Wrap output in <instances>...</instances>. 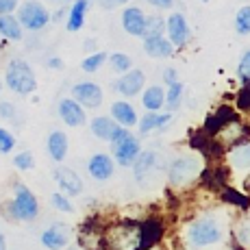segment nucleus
Segmentation results:
<instances>
[{
    "label": "nucleus",
    "mask_w": 250,
    "mask_h": 250,
    "mask_svg": "<svg viewBox=\"0 0 250 250\" xmlns=\"http://www.w3.org/2000/svg\"><path fill=\"white\" fill-rule=\"evenodd\" d=\"M4 81H7L9 89L16 91V94H20V96H28V94H33V91L37 89L35 74H33L31 65H28L26 61H22V59H13L11 63H9Z\"/></svg>",
    "instance_id": "1"
},
{
    "label": "nucleus",
    "mask_w": 250,
    "mask_h": 250,
    "mask_svg": "<svg viewBox=\"0 0 250 250\" xmlns=\"http://www.w3.org/2000/svg\"><path fill=\"white\" fill-rule=\"evenodd\" d=\"M187 239H189L191 246H196V248L213 246V244H218L220 239H222V227H220L213 218L196 220V222L189 224V229H187Z\"/></svg>",
    "instance_id": "2"
},
{
    "label": "nucleus",
    "mask_w": 250,
    "mask_h": 250,
    "mask_svg": "<svg viewBox=\"0 0 250 250\" xmlns=\"http://www.w3.org/2000/svg\"><path fill=\"white\" fill-rule=\"evenodd\" d=\"M200 174V159L196 155H187V157H179V159L172 161L170 170H167V176H170V183L174 187L187 185Z\"/></svg>",
    "instance_id": "3"
},
{
    "label": "nucleus",
    "mask_w": 250,
    "mask_h": 250,
    "mask_svg": "<svg viewBox=\"0 0 250 250\" xmlns=\"http://www.w3.org/2000/svg\"><path fill=\"white\" fill-rule=\"evenodd\" d=\"M18 22L20 26L28 31H42L48 22H50V13L42 2L37 0H26L20 9H18Z\"/></svg>",
    "instance_id": "4"
},
{
    "label": "nucleus",
    "mask_w": 250,
    "mask_h": 250,
    "mask_svg": "<svg viewBox=\"0 0 250 250\" xmlns=\"http://www.w3.org/2000/svg\"><path fill=\"white\" fill-rule=\"evenodd\" d=\"M111 150H113V157L120 166H133V161L137 159V155L142 152V146H139V139L133 137L131 133L124 128L122 135H118L111 142Z\"/></svg>",
    "instance_id": "5"
},
{
    "label": "nucleus",
    "mask_w": 250,
    "mask_h": 250,
    "mask_svg": "<svg viewBox=\"0 0 250 250\" xmlns=\"http://www.w3.org/2000/svg\"><path fill=\"white\" fill-rule=\"evenodd\" d=\"M11 213L13 218L18 220H35L37 213H40V205H37V198L31 194V189H26L24 185H18L16 187V198L11 203Z\"/></svg>",
    "instance_id": "6"
},
{
    "label": "nucleus",
    "mask_w": 250,
    "mask_h": 250,
    "mask_svg": "<svg viewBox=\"0 0 250 250\" xmlns=\"http://www.w3.org/2000/svg\"><path fill=\"white\" fill-rule=\"evenodd\" d=\"M72 98L81 104V107H89V109H96L103 104V89L98 87L96 83H79L72 87Z\"/></svg>",
    "instance_id": "7"
},
{
    "label": "nucleus",
    "mask_w": 250,
    "mask_h": 250,
    "mask_svg": "<svg viewBox=\"0 0 250 250\" xmlns=\"http://www.w3.org/2000/svg\"><path fill=\"white\" fill-rule=\"evenodd\" d=\"M166 28H167V40L172 42V46L183 48L191 37L189 24H187L183 13H172V16L167 18V22H166Z\"/></svg>",
    "instance_id": "8"
},
{
    "label": "nucleus",
    "mask_w": 250,
    "mask_h": 250,
    "mask_svg": "<svg viewBox=\"0 0 250 250\" xmlns=\"http://www.w3.org/2000/svg\"><path fill=\"white\" fill-rule=\"evenodd\" d=\"M237 120H239V118H237V113H235V109H230V107H220L213 115H209V118H207L203 131L207 133V135L213 137L215 133H220L224 126H229V124L237 122Z\"/></svg>",
    "instance_id": "9"
},
{
    "label": "nucleus",
    "mask_w": 250,
    "mask_h": 250,
    "mask_svg": "<svg viewBox=\"0 0 250 250\" xmlns=\"http://www.w3.org/2000/svg\"><path fill=\"white\" fill-rule=\"evenodd\" d=\"M144 83H146V76H144L142 70H128V72H124L122 79L115 83V89L122 96L131 98V96H137L139 91H142Z\"/></svg>",
    "instance_id": "10"
},
{
    "label": "nucleus",
    "mask_w": 250,
    "mask_h": 250,
    "mask_svg": "<svg viewBox=\"0 0 250 250\" xmlns=\"http://www.w3.org/2000/svg\"><path fill=\"white\" fill-rule=\"evenodd\" d=\"M68 242H70V230L65 224H52L50 229H46L42 233V244L48 250H61L68 246Z\"/></svg>",
    "instance_id": "11"
},
{
    "label": "nucleus",
    "mask_w": 250,
    "mask_h": 250,
    "mask_svg": "<svg viewBox=\"0 0 250 250\" xmlns=\"http://www.w3.org/2000/svg\"><path fill=\"white\" fill-rule=\"evenodd\" d=\"M59 115L68 126H83L85 124V109L74 98H63L59 103Z\"/></svg>",
    "instance_id": "12"
},
{
    "label": "nucleus",
    "mask_w": 250,
    "mask_h": 250,
    "mask_svg": "<svg viewBox=\"0 0 250 250\" xmlns=\"http://www.w3.org/2000/svg\"><path fill=\"white\" fill-rule=\"evenodd\" d=\"M55 181L59 183V187L65 191L68 196H79L83 191V181L70 167H57L55 170Z\"/></svg>",
    "instance_id": "13"
},
{
    "label": "nucleus",
    "mask_w": 250,
    "mask_h": 250,
    "mask_svg": "<svg viewBox=\"0 0 250 250\" xmlns=\"http://www.w3.org/2000/svg\"><path fill=\"white\" fill-rule=\"evenodd\" d=\"M87 170L91 174V179L96 181H107L113 176V159L109 155H94L87 163Z\"/></svg>",
    "instance_id": "14"
},
{
    "label": "nucleus",
    "mask_w": 250,
    "mask_h": 250,
    "mask_svg": "<svg viewBox=\"0 0 250 250\" xmlns=\"http://www.w3.org/2000/svg\"><path fill=\"white\" fill-rule=\"evenodd\" d=\"M144 24H146V16H144V11L139 7H128L126 11L122 13V26L128 35L142 37Z\"/></svg>",
    "instance_id": "15"
},
{
    "label": "nucleus",
    "mask_w": 250,
    "mask_h": 250,
    "mask_svg": "<svg viewBox=\"0 0 250 250\" xmlns=\"http://www.w3.org/2000/svg\"><path fill=\"white\" fill-rule=\"evenodd\" d=\"M144 50H146L148 57H155V59H167V57L174 55V46H172V42L166 40L163 35L144 40Z\"/></svg>",
    "instance_id": "16"
},
{
    "label": "nucleus",
    "mask_w": 250,
    "mask_h": 250,
    "mask_svg": "<svg viewBox=\"0 0 250 250\" xmlns=\"http://www.w3.org/2000/svg\"><path fill=\"white\" fill-rule=\"evenodd\" d=\"M111 115H113L115 122H118L120 126H124V128L135 126V124L139 122V120H137V113H135V109H133L128 103H124V100H120V103H113V107H111Z\"/></svg>",
    "instance_id": "17"
},
{
    "label": "nucleus",
    "mask_w": 250,
    "mask_h": 250,
    "mask_svg": "<svg viewBox=\"0 0 250 250\" xmlns=\"http://www.w3.org/2000/svg\"><path fill=\"white\" fill-rule=\"evenodd\" d=\"M89 4H91V0H74V4H72V9H70V16H68V24H65L70 33H76L83 28L85 13H87Z\"/></svg>",
    "instance_id": "18"
},
{
    "label": "nucleus",
    "mask_w": 250,
    "mask_h": 250,
    "mask_svg": "<svg viewBox=\"0 0 250 250\" xmlns=\"http://www.w3.org/2000/svg\"><path fill=\"white\" fill-rule=\"evenodd\" d=\"M48 152L55 161H63L68 155V137L61 131H52L48 137Z\"/></svg>",
    "instance_id": "19"
},
{
    "label": "nucleus",
    "mask_w": 250,
    "mask_h": 250,
    "mask_svg": "<svg viewBox=\"0 0 250 250\" xmlns=\"http://www.w3.org/2000/svg\"><path fill=\"white\" fill-rule=\"evenodd\" d=\"M133 166H135V179L144 183V179L148 174H152V170L157 167V155L155 152H139L137 159L133 161Z\"/></svg>",
    "instance_id": "20"
},
{
    "label": "nucleus",
    "mask_w": 250,
    "mask_h": 250,
    "mask_svg": "<svg viewBox=\"0 0 250 250\" xmlns=\"http://www.w3.org/2000/svg\"><path fill=\"white\" fill-rule=\"evenodd\" d=\"M161 237V224L159 222H144L139 229V250H148L155 246V242Z\"/></svg>",
    "instance_id": "21"
},
{
    "label": "nucleus",
    "mask_w": 250,
    "mask_h": 250,
    "mask_svg": "<svg viewBox=\"0 0 250 250\" xmlns=\"http://www.w3.org/2000/svg\"><path fill=\"white\" fill-rule=\"evenodd\" d=\"M0 35H2L4 40L20 42L22 40V26H20V22H18V18L9 16V13L0 16Z\"/></svg>",
    "instance_id": "22"
},
{
    "label": "nucleus",
    "mask_w": 250,
    "mask_h": 250,
    "mask_svg": "<svg viewBox=\"0 0 250 250\" xmlns=\"http://www.w3.org/2000/svg\"><path fill=\"white\" fill-rule=\"evenodd\" d=\"M142 104L148 109V111H159V109L166 104V91L159 85H150L146 91H144Z\"/></svg>",
    "instance_id": "23"
},
{
    "label": "nucleus",
    "mask_w": 250,
    "mask_h": 250,
    "mask_svg": "<svg viewBox=\"0 0 250 250\" xmlns=\"http://www.w3.org/2000/svg\"><path fill=\"white\" fill-rule=\"evenodd\" d=\"M120 124L115 122V120H109V118H96L91 120V133H94L98 139H104V142H111L115 128H118Z\"/></svg>",
    "instance_id": "24"
},
{
    "label": "nucleus",
    "mask_w": 250,
    "mask_h": 250,
    "mask_svg": "<svg viewBox=\"0 0 250 250\" xmlns=\"http://www.w3.org/2000/svg\"><path fill=\"white\" fill-rule=\"evenodd\" d=\"M172 120L170 113H157V111H150L148 115H144V120L139 122V131L142 133H150L155 131V128H163L167 126Z\"/></svg>",
    "instance_id": "25"
},
{
    "label": "nucleus",
    "mask_w": 250,
    "mask_h": 250,
    "mask_svg": "<svg viewBox=\"0 0 250 250\" xmlns=\"http://www.w3.org/2000/svg\"><path fill=\"white\" fill-rule=\"evenodd\" d=\"M230 166L235 170H250V144H242L230 150Z\"/></svg>",
    "instance_id": "26"
},
{
    "label": "nucleus",
    "mask_w": 250,
    "mask_h": 250,
    "mask_svg": "<svg viewBox=\"0 0 250 250\" xmlns=\"http://www.w3.org/2000/svg\"><path fill=\"white\" fill-rule=\"evenodd\" d=\"M163 31H166V20L161 16H150V18H146L142 37L144 40H148V37H161Z\"/></svg>",
    "instance_id": "27"
},
{
    "label": "nucleus",
    "mask_w": 250,
    "mask_h": 250,
    "mask_svg": "<svg viewBox=\"0 0 250 250\" xmlns=\"http://www.w3.org/2000/svg\"><path fill=\"white\" fill-rule=\"evenodd\" d=\"M235 26H237V33L239 35H248L250 33V4L242 7L235 16Z\"/></svg>",
    "instance_id": "28"
},
{
    "label": "nucleus",
    "mask_w": 250,
    "mask_h": 250,
    "mask_svg": "<svg viewBox=\"0 0 250 250\" xmlns=\"http://www.w3.org/2000/svg\"><path fill=\"white\" fill-rule=\"evenodd\" d=\"M109 63H111V68L115 72H120V74H124V72L131 70V57L128 55H122V52H113L111 57H107Z\"/></svg>",
    "instance_id": "29"
},
{
    "label": "nucleus",
    "mask_w": 250,
    "mask_h": 250,
    "mask_svg": "<svg viewBox=\"0 0 250 250\" xmlns=\"http://www.w3.org/2000/svg\"><path fill=\"white\" fill-rule=\"evenodd\" d=\"M181 96H183V85L179 81H174V83H170V91H167V96H166V104L170 109H176L181 103Z\"/></svg>",
    "instance_id": "30"
},
{
    "label": "nucleus",
    "mask_w": 250,
    "mask_h": 250,
    "mask_svg": "<svg viewBox=\"0 0 250 250\" xmlns=\"http://www.w3.org/2000/svg\"><path fill=\"white\" fill-rule=\"evenodd\" d=\"M222 198L227 200V203H233V205L242 207V209H248V205H250V198H248V196H242V194H239V191L229 189V187H224V194H222Z\"/></svg>",
    "instance_id": "31"
},
{
    "label": "nucleus",
    "mask_w": 250,
    "mask_h": 250,
    "mask_svg": "<svg viewBox=\"0 0 250 250\" xmlns=\"http://www.w3.org/2000/svg\"><path fill=\"white\" fill-rule=\"evenodd\" d=\"M107 57H109L107 52H94V55H89L87 59L83 61V70L85 72H96L104 61H107Z\"/></svg>",
    "instance_id": "32"
},
{
    "label": "nucleus",
    "mask_w": 250,
    "mask_h": 250,
    "mask_svg": "<svg viewBox=\"0 0 250 250\" xmlns=\"http://www.w3.org/2000/svg\"><path fill=\"white\" fill-rule=\"evenodd\" d=\"M13 146H16V137H13L7 128H0V152L7 155V152L13 150Z\"/></svg>",
    "instance_id": "33"
},
{
    "label": "nucleus",
    "mask_w": 250,
    "mask_h": 250,
    "mask_svg": "<svg viewBox=\"0 0 250 250\" xmlns=\"http://www.w3.org/2000/svg\"><path fill=\"white\" fill-rule=\"evenodd\" d=\"M242 89L237 91V107L239 109H250V79L242 81Z\"/></svg>",
    "instance_id": "34"
},
{
    "label": "nucleus",
    "mask_w": 250,
    "mask_h": 250,
    "mask_svg": "<svg viewBox=\"0 0 250 250\" xmlns=\"http://www.w3.org/2000/svg\"><path fill=\"white\" fill-rule=\"evenodd\" d=\"M13 166H16L18 170H31V167L35 166V159H33L31 152H20V155H16V159H13Z\"/></svg>",
    "instance_id": "35"
},
{
    "label": "nucleus",
    "mask_w": 250,
    "mask_h": 250,
    "mask_svg": "<svg viewBox=\"0 0 250 250\" xmlns=\"http://www.w3.org/2000/svg\"><path fill=\"white\" fill-rule=\"evenodd\" d=\"M52 205H55V209H59V211H63V213H72L74 211V207L70 205V200L65 198L63 194H52Z\"/></svg>",
    "instance_id": "36"
},
{
    "label": "nucleus",
    "mask_w": 250,
    "mask_h": 250,
    "mask_svg": "<svg viewBox=\"0 0 250 250\" xmlns=\"http://www.w3.org/2000/svg\"><path fill=\"white\" fill-rule=\"evenodd\" d=\"M239 76H242V81L250 79V50L244 52V57L239 59Z\"/></svg>",
    "instance_id": "37"
},
{
    "label": "nucleus",
    "mask_w": 250,
    "mask_h": 250,
    "mask_svg": "<svg viewBox=\"0 0 250 250\" xmlns=\"http://www.w3.org/2000/svg\"><path fill=\"white\" fill-rule=\"evenodd\" d=\"M0 115L7 120H16V109L11 103H0Z\"/></svg>",
    "instance_id": "38"
},
{
    "label": "nucleus",
    "mask_w": 250,
    "mask_h": 250,
    "mask_svg": "<svg viewBox=\"0 0 250 250\" xmlns=\"http://www.w3.org/2000/svg\"><path fill=\"white\" fill-rule=\"evenodd\" d=\"M18 7V0H0V16L4 13H13Z\"/></svg>",
    "instance_id": "39"
},
{
    "label": "nucleus",
    "mask_w": 250,
    "mask_h": 250,
    "mask_svg": "<svg viewBox=\"0 0 250 250\" xmlns=\"http://www.w3.org/2000/svg\"><path fill=\"white\" fill-rule=\"evenodd\" d=\"M148 2L157 9H170L172 4H174V0H148Z\"/></svg>",
    "instance_id": "40"
},
{
    "label": "nucleus",
    "mask_w": 250,
    "mask_h": 250,
    "mask_svg": "<svg viewBox=\"0 0 250 250\" xmlns=\"http://www.w3.org/2000/svg\"><path fill=\"white\" fill-rule=\"evenodd\" d=\"M98 2L103 4L104 9H115V7H120V4L128 2V0H98Z\"/></svg>",
    "instance_id": "41"
},
{
    "label": "nucleus",
    "mask_w": 250,
    "mask_h": 250,
    "mask_svg": "<svg viewBox=\"0 0 250 250\" xmlns=\"http://www.w3.org/2000/svg\"><path fill=\"white\" fill-rule=\"evenodd\" d=\"M48 68H52V70H61V68H63V61L57 59V57H52V59H48Z\"/></svg>",
    "instance_id": "42"
},
{
    "label": "nucleus",
    "mask_w": 250,
    "mask_h": 250,
    "mask_svg": "<svg viewBox=\"0 0 250 250\" xmlns=\"http://www.w3.org/2000/svg\"><path fill=\"white\" fill-rule=\"evenodd\" d=\"M163 79H166V83L167 85H170V83H174V81H179V79H176V72L174 70H166V74H163Z\"/></svg>",
    "instance_id": "43"
},
{
    "label": "nucleus",
    "mask_w": 250,
    "mask_h": 250,
    "mask_svg": "<svg viewBox=\"0 0 250 250\" xmlns=\"http://www.w3.org/2000/svg\"><path fill=\"white\" fill-rule=\"evenodd\" d=\"M0 250H7V242H4V235H2V230H0Z\"/></svg>",
    "instance_id": "44"
},
{
    "label": "nucleus",
    "mask_w": 250,
    "mask_h": 250,
    "mask_svg": "<svg viewBox=\"0 0 250 250\" xmlns=\"http://www.w3.org/2000/svg\"><path fill=\"white\" fill-rule=\"evenodd\" d=\"M246 187H248V189H250V179H248V181H246Z\"/></svg>",
    "instance_id": "45"
},
{
    "label": "nucleus",
    "mask_w": 250,
    "mask_h": 250,
    "mask_svg": "<svg viewBox=\"0 0 250 250\" xmlns=\"http://www.w3.org/2000/svg\"><path fill=\"white\" fill-rule=\"evenodd\" d=\"M0 91H2V83H0Z\"/></svg>",
    "instance_id": "46"
},
{
    "label": "nucleus",
    "mask_w": 250,
    "mask_h": 250,
    "mask_svg": "<svg viewBox=\"0 0 250 250\" xmlns=\"http://www.w3.org/2000/svg\"><path fill=\"white\" fill-rule=\"evenodd\" d=\"M203 2H207V0H203Z\"/></svg>",
    "instance_id": "47"
}]
</instances>
